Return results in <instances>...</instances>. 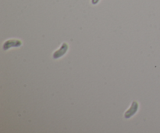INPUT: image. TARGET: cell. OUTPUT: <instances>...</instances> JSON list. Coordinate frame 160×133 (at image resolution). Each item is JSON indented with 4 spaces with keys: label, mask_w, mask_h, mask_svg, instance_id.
<instances>
[{
    "label": "cell",
    "mask_w": 160,
    "mask_h": 133,
    "mask_svg": "<svg viewBox=\"0 0 160 133\" xmlns=\"http://www.w3.org/2000/svg\"><path fill=\"white\" fill-rule=\"evenodd\" d=\"M138 103L135 101L133 102L131 108H130V109L127 111L126 114H124V117H126V118H129V117H131V116H133L135 114L136 111L138 110Z\"/></svg>",
    "instance_id": "obj_1"
}]
</instances>
